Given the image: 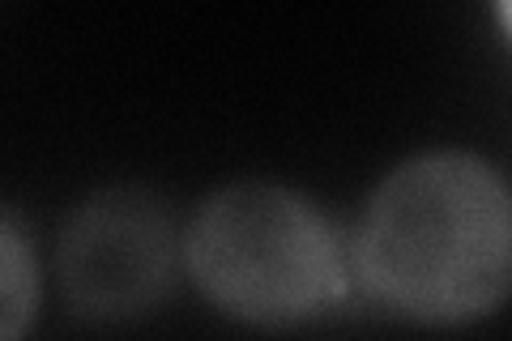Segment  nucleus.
Listing matches in <instances>:
<instances>
[{
  "label": "nucleus",
  "mask_w": 512,
  "mask_h": 341,
  "mask_svg": "<svg viewBox=\"0 0 512 341\" xmlns=\"http://www.w3.org/2000/svg\"><path fill=\"white\" fill-rule=\"evenodd\" d=\"M56 265L77 312L103 320L150 312L175 273V226L146 192L107 188L69 218Z\"/></svg>",
  "instance_id": "3"
},
{
  "label": "nucleus",
  "mask_w": 512,
  "mask_h": 341,
  "mask_svg": "<svg viewBox=\"0 0 512 341\" xmlns=\"http://www.w3.org/2000/svg\"><path fill=\"white\" fill-rule=\"evenodd\" d=\"M500 18L508 26V35H512V0H500Z\"/></svg>",
  "instance_id": "5"
},
{
  "label": "nucleus",
  "mask_w": 512,
  "mask_h": 341,
  "mask_svg": "<svg viewBox=\"0 0 512 341\" xmlns=\"http://www.w3.org/2000/svg\"><path fill=\"white\" fill-rule=\"evenodd\" d=\"M184 261L222 312L286 324L316 312L333 290L338 256L316 209L278 184H231L188 226Z\"/></svg>",
  "instance_id": "2"
},
{
  "label": "nucleus",
  "mask_w": 512,
  "mask_h": 341,
  "mask_svg": "<svg viewBox=\"0 0 512 341\" xmlns=\"http://www.w3.org/2000/svg\"><path fill=\"white\" fill-rule=\"evenodd\" d=\"M355 261L367 290L402 316H487L512 290V192L470 154L414 158L367 201Z\"/></svg>",
  "instance_id": "1"
},
{
  "label": "nucleus",
  "mask_w": 512,
  "mask_h": 341,
  "mask_svg": "<svg viewBox=\"0 0 512 341\" xmlns=\"http://www.w3.org/2000/svg\"><path fill=\"white\" fill-rule=\"evenodd\" d=\"M0 248H5V320H0V329L5 337H18L22 320L35 307V286H30V261L13 222H5V231H0Z\"/></svg>",
  "instance_id": "4"
}]
</instances>
